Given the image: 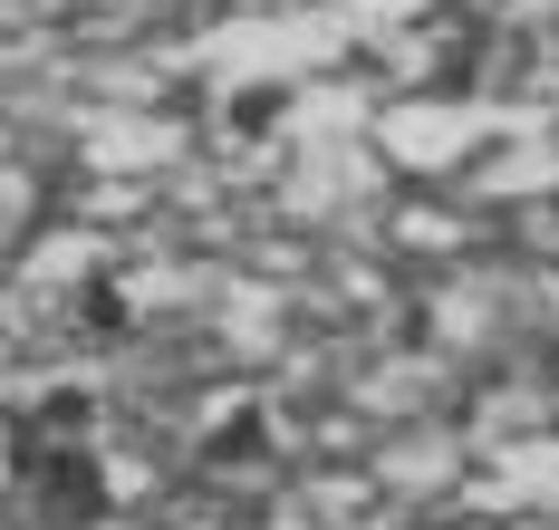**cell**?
Returning <instances> with one entry per match:
<instances>
[{
	"label": "cell",
	"instance_id": "obj_1",
	"mask_svg": "<svg viewBox=\"0 0 559 530\" xmlns=\"http://www.w3.org/2000/svg\"><path fill=\"white\" fill-rule=\"evenodd\" d=\"M20 472H29V492H39V521L49 530H87L97 511H107V482H97V463L78 454V444H20Z\"/></svg>",
	"mask_w": 559,
	"mask_h": 530
}]
</instances>
